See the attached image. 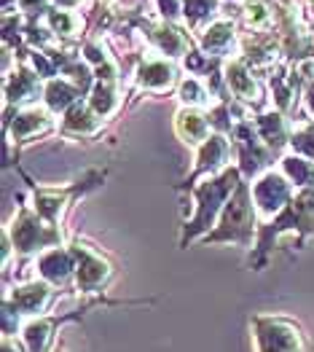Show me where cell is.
Returning a JSON list of instances; mask_svg holds the SVG:
<instances>
[{
	"label": "cell",
	"instance_id": "cell-17",
	"mask_svg": "<svg viewBox=\"0 0 314 352\" xmlns=\"http://www.w3.org/2000/svg\"><path fill=\"white\" fill-rule=\"evenodd\" d=\"M38 272H41L43 283L65 285L76 274V253H73V248H52V250L41 253Z\"/></svg>",
	"mask_w": 314,
	"mask_h": 352
},
{
	"label": "cell",
	"instance_id": "cell-29",
	"mask_svg": "<svg viewBox=\"0 0 314 352\" xmlns=\"http://www.w3.org/2000/svg\"><path fill=\"white\" fill-rule=\"evenodd\" d=\"M290 148H293V153H298V156L314 162V121H306V124H301V126L293 129Z\"/></svg>",
	"mask_w": 314,
	"mask_h": 352
},
{
	"label": "cell",
	"instance_id": "cell-21",
	"mask_svg": "<svg viewBox=\"0 0 314 352\" xmlns=\"http://www.w3.org/2000/svg\"><path fill=\"white\" fill-rule=\"evenodd\" d=\"M81 97H84V91L67 78H52L43 87V102L54 116H59V113L65 116L70 108H76L81 102Z\"/></svg>",
	"mask_w": 314,
	"mask_h": 352
},
{
	"label": "cell",
	"instance_id": "cell-15",
	"mask_svg": "<svg viewBox=\"0 0 314 352\" xmlns=\"http://www.w3.org/2000/svg\"><path fill=\"white\" fill-rule=\"evenodd\" d=\"M223 76H226V89H229L239 102H245L247 108H258V105H260L263 89H260V84L256 81V76H253V70L247 67L245 59L242 57L229 59V62L223 65Z\"/></svg>",
	"mask_w": 314,
	"mask_h": 352
},
{
	"label": "cell",
	"instance_id": "cell-6",
	"mask_svg": "<svg viewBox=\"0 0 314 352\" xmlns=\"http://www.w3.org/2000/svg\"><path fill=\"white\" fill-rule=\"evenodd\" d=\"M250 191H253V202H256L258 218H263L266 223L271 218H277L287 205L290 199L295 197L293 191V183L287 180V175L282 170H269L263 175H258L253 183H250Z\"/></svg>",
	"mask_w": 314,
	"mask_h": 352
},
{
	"label": "cell",
	"instance_id": "cell-14",
	"mask_svg": "<svg viewBox=\"0 0 314 352\" xmlns=\"http://www.w3.org/2000/svg\"><path fill=\"white\" fill-rule=\"evenodd\" d=\"M199 49L212 59H234L236 49H239V32H236V22L234 19H215L210 28L199 35Z\"/></svg>",
	"mask_w": 314,
	"mask_h": 352
},
{
	"label": "cell",
	"instance_id": "cell-5",
	"mask_svg": "<svg viewBox=\"0 0 314 352\" xmlns=\"http://www.w3.org/2000/svg\"><path fill=\"white\" fill-rule=\"evenodd\" d=\"M102 180H105V170H86L78 180H73V183L65 186V188H35L32 210H35L46 223H52V226L59 229V223H62L67 207L73 205L78 197L89 194L91 188L102 186Z\"/></svg>",
	"mask_w": 314,
	"mask_h": 352
},
{
	"label": "cell",
	"instance_id": "cell-23",
	"mask_svg": "<svg viewBox=\"0 0 314 352\" xmlns=\"http://www.w3.org/2000/svg\"><path fill=\"white\" fill-rule=\"evenodd\" d=\"M43 22H46V28L52 30L62 43L76 41V38L81 35V30H84V16H81L78 11H73V8H57V6H54V8L43 16Z\"/></svg>",
	"mask_w": 314,
	"mask_h": 352
},
{
	"label": "cell",
	"instance_id": "cell-4",
	"mask_svg": "<svg viewBox=\"0 0 314 352\" xmlns=\"http://www.w3.org/2000/svg\"><path fill=\"white\" fill-rule=\"evenodd\" d=\"M5 234L11 236L14 253H19V256H32V253H46L52 248H62V232L57 226L46 223L30 207H22L14 215V221L5 229Z\"/></svg>",
	"mask_w": 314,
	"mask_h": 352
},
{
	"label": "cell",
	"instance_id": "cell-30",
	"mask_svg": "<svg viewBox=\"0 0 314 352\" xmlns=\"http://www.w3.org/2000/svg\"><path fill=\"white\" fill-rule=\"evenodd\" d=\"M156 3V11H159V19L164 22H175L183 19V0H153Z\"/></svg>",
	"mask_w": 314,
	"mask_h": 352
},
{
	"label": "cell",
	"instance_id": "cell-11",
	"mask_svg": "<svg viewBox=\"0 0 314 352\" xmlns=\"http://www.w3.org/2000/svg\"><path fill=\"white\" fill-rule=\"evenodd\" d=\"M183 78L175 62L167 57H145L135 70V84L140 91H148V94H167Z\"/></svg>",
	"mask_w": 314,
	"mask_h": 352
},
{
	"label": "cell",
	"instance_id": "cell-25",
	"mask_svg": "<svg viewBox=\"0 0 314 352\" xmlns=\"http://www.w3.org/2000/svg\"><path fill=\"white\" fill-rule=\"evenodd\" d=\"M177 97L183 102V108H197V111H204L207 105H212L215 100V91L207 87V81H201L197 76H188L177 84Z\"/></svg>",
	"mask_w": 314,
	"mask_h": 352
},
{
	"label": "cell",
	"instance_id": "cell-26",
	"mask_svg": "<svg viewBox=\"0 0 314 352\" xmlns=\"http://www.w3.org/2000/svg\"><path fill=\"white\" fill-rule=\"evenodd\" d=\"M94 113H100L102 118H113L121 111V94H118V84H102L97 81L91 91H89V100H86Z\"/></svg>",
	"mask_w": 314,
	"mask_h": 352
},
{
	"label": "cell",
	"instance_id": "cell-12",
	"mask_svg": "<svg viewBox=\"0 0 314 352\" xmlns=\"http://www.w3.org/2000/svg\"><path fill=\"white\" fill-rule=\"evenodd\" d=\"M54 129V113L49 108H25L16 111L14 118H5L8 143H27Z\"/></svg>",
	"mask_w": 314,
	"mask_h": 352
},
{
	"label": "cell",
	"instance_id": "cell-2",
	"mask_svg": "<svg viewBox=\"0 0 314 352\" xmlns=\"http://www.w3.org/2000/svg\"><path fill=\"white\" fill-rule=\"evenodd\" d=\"M258 232V210L253 202V191L250 183L242 180L239 188L234 191V197L229 199V205L223 207L218 226L204 236V245H221V242H231V245H242L250 248Z\"/></svg>",
	"mask_w": 314,
	"mask_h": 352
},
{
	"label": "cell",
	"instance_id": "cell-32",
	"mask_svg": "<svg viewBox=\"0 0 314 352\" xmlns=\"http://www.w3.org/2000/svg\"><path fill=\"white\" fill-rule=\"evenodd\" d=\"M52 3H54L57 8H73V11L84 6V0H52Z\"/></svg>",
	"mask_w": 314,
	"mask_h": 352
},
{
	"label": "cell",
	"instance_id": "cell-24",
	"mask_svg": "<svg viewBox=\"0 0 314 352\" xmlns=\"http://www.w3.org/2000/svg\"><path fill=\"white\" fill-rule=\"evenodd\" d=\"M242 22L250 35L258 32H271L274 25V6L269 0H245V8H242Z\"/></svg>",
	"mask_w": 314,
	"mask_h": 352
},
{
	"label": "cell",
	"instance_id": "cell-13",
	"mask_svg": "<svg viewBox=\"0 0 314 352\" xmlns=\"http://www.w3.org/2000/svg\"><path fill=\"white\" fill-rule=\"evenodd\" d=\"M43 78L30 67V65H19L14 67V73L5 76L3 81V94H5V108H22V105H30L32 100H38V94H43V87L41 84ZM32 108V105H30Z\"/></svg>",
	"mask_w": 314,
	"mask_h": 352
},
{
	"label": "cell",
	"instance_id": "cell-19",
	"mask_svg": "<svg viewBox=\"0 0 314 352\" xmlns=\"http://www.w3.org/2000/svg\"><path fill=\"white\" fill-rule=\"evenodd\" d=\"M253 126H256L258 138L271 148L274 153H280L285 146H290V138H293V126L287 124L285 113L280 111H266V113H258L253 118Z\"/></svg>",
	"mask_w": 314,
	"mask_h": 352
},
{
	"label": "cell",
	"instance_id": "cell-27",
	"mask_svg": "<svg viewBox=\"0 0 314 352\" xmlns=\"http://www.w3.org/2000/svg\"><path fill=\"white\" fill-rule=\"evenodd\" d=\"M280 170L287 175V180L298 188H314V162L304 159L298 153H287L280 162Z\"/></svg>",
	"mask_w": 314,
	"mask_h": 352
},
{
	"label": "cell",
	"instance_id": "cell-9",
	"mask_svg": "<svg viewBox=\"0 0 314 352\" xmlns=\"http://www.w3.org/2000/svg\"><path fill=\"white\" fill-rule=\"evenodd\" d=\"M70 248L76 253V283H78V288L84 294L102 291L111 283V277H113L111 261L100 250H94L91 245H86V242H76Z\"/></svg>",
	"mask_w": 314,
	"mask_h": 352
},
{
	"label": "cell",
	"instance_id": "cell-28",
	"mask_svg": "<svg viewBox=\"0 0 314 352\" xmlns=\"http://www.w3.org/2000/svg\"><path fill=\"white\" fill-rule=\"evenodd\" d=\"M54 328H57V320H52V318L32 320V323L25 328L27 350L30 352H46L49 350V344L54 342Z\"/></svg>",
	"mask_w": 314,
	"mask_h": 352
},
{
	"label": "cell",
	"instance_id": "cell-1",
	"mask_svg": "<svg viewBox=\"0 0 314 352\" xmlns=\"http://www.w3.org/2000/svg\"><path fill=\"white\" fill-rule=\"evenodd\" d=\"M242 180L245 177L239 173V167L234 164L229 170H223L221 175L204 177L194 188H188L191 197H194V202H197V210H194V215L183 226V236H180V245L183 248H188L199 236L204 239V236L218 226V218H221L223 207L229 205V199L234 197V191L239 188Z\"/></svg>",
	"mask_w": 314,
	"mask_h": 352
},
{
	"label": "cell",
	"instance_id": "cell-7",
	"mask_svg": "<svg viewBox=\"0 0 314 352\" xmlns=\"http://www.w3.org/2000/svg\"><path fill=\"white\" fill-rule=\"evenodd\" d=\"M129 22L143 30V35L148 38V43H150L161 57L186 59V54L194 49L191 30L180 28V25H175V22H164V19H159V22H148V19H143L140 14L132 16Z\"/></svg>",
	"mask_w": 314,
	"mask_h": 352
},
{
	"label": "cell",
	"instance_id": "cell-20",
	"mask_svg": "<svg viewBox=\"0 0 314 352\" xmlns=\"http://www.w3.org/2000/svg\"><path fill=\"white\" fill-rule=\"evenodd\" d=\"M49 301H52L49 283H27L5 298V307L11 312H19V315H38L49 307Z\"/></svg>",
	"mask_w": 314,
	"mask_h": 352
},
{
	"label": "cell",
	"instance_id": "cell-18",
	"mask_svg": "<svg viewBox=\"0 0 314 352\" xmlns=\"http://www.w3.org/2000/svg\"><path fill=\"white\" fill-rule=\"evenodd\" d=\"M175 132H177V138L186 146L199 148L212 135L210 113L207 111H197V108H180L175 113Z\"/></svg>",
	"mask_w": 314,
	"mask_h": 352
},
{
	"label": "cell",
	"instance_id": "cell-31",
	"mask_svg": "<svg viewBox=\"0 0 314 352\" xmlns=\"http://www.w3.org/2000/svg\"><path fill=\"white\" fill-rule=\"evenodd\" d=\"M304 108H306V113L314 118V81H309V84L304 87Z\"/></svg>",
	"mask_w": 314,
	"mask_h": 352
},
{
	"label": "cell",
	"instance_id": "cell-8",
	"mask_svg": "<svg viewBox=\"0 0 314 352\" xmlns=\"http://www.w3.org/2000/svg\"><path fill=\"white\" fill-rule=\"evenodd\" d=\"M231 156H234V143L229 140V135L212 132L199 148H197V159H194V173L188 175L186 183H180V191H188L197 186L199 177H212L221 175L223 170L231 167Z\"/></svg>",
	"mask_w": 314,
	"mask_h": 352
},
{
	"label": "cell",
	"instance_id": "cell-10",
	"mask_svg": "<svg viewBox=\"0 0 314 352\" xmlns=\"http://www.w3.org/2000/svg\"><path fill=\"white\" fill-rule=\"evenodd\" d=\"M256 339L258 352H306L298 328L280 318H258Z\"/></svg>",
	"mask_w": 314,
	"mask_h": 352
},
{
	"label": "cell",
	"instance_id": "cell-16",
	"mask_svg": "<svg viewBox=\"0 0 314 352\" xmlns=\"http://www.w3.org/2000/svg\"><path fill=\"white\" fill-rule=\"evenodd\" d=\"M59 132H62L65 138L91 140V138H100V135L105 132V118L100 116V113H94V108L81 100L76 108H70V111L62 116Z\"/></svg>",
	"mask_w": 314,
	"mask_h": 352
},
{
	"label": "cell",
	"instance_id": "cell-3",
	"mask_svg": "<svg viewBox=\"0 0 314 352\" xmlns=\"http://www.w3.org/2000/svg\"><path fill=\"white\" fill-rule=\"evenodd\" d=\"M285 232H295L301 236H314V188H298L295 197L290 199V205L271 218L269 223L260 226V239H258L256 256H253V266H263L266 256L271 253L277 236Z\"/></svg>",
	"mask_w": 314,
	"mask_h": 352
},
{
	"label": "cell",
	"instance_id": "cell-22",
	"mask_svg": "<svg viewBox=\"0 0 314 352\" xmlns=\"http://www.w3.org/2000/svg\"><path fill=\"white\" fill-rule=\"evenodd\" d=\"M221 3L223 0H183V22L191 32L201 35L215 19H221Z\"/></svg>",
	"mask_w": 314,
	"mask_h": 352
}]
</instances>
